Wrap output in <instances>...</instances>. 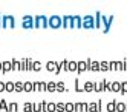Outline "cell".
I'll return each instance as SVG.
<instances>
[{"instance_id": "22", "label": "cell", "mask_w": 127, "mask_h": 112, "mask_svg": "<svg viewBox=\"0 0 127 112\" xmlns=\"http://www.w3.org/2000/svg\"><path fill=\"white\" fill-rule=\"evenodd\" d=\"M64 111H67V112H74V111H75V106L72 105V103H66V105H64Z\"/></svg>"}, {"instance_id": "19", "label": "cell", "mask_w": 127, "mask_h": 112, "mask_svg": "<svg viewBox=\"0 0 127 112\" xmlns=\"http://www.w3.org/2000/svg\"><path fill=\"white\" fill-rule=\"evenodd\" d=\"M46 91H49V92L55 91V83H54V81H49V83H46Z\"/></svg>"}, {"instance_id": "2", "label": "cell", "mask_w": 127, "mask_h": 112, "mask_svg": "<svg viewBox=\"0 0 127 112\" xmlns=\"http://www.w3.org/2000/svg\"><path fill=\"white\" fill-rule=\"evenodd\" d=\"M89 61H90V60H86V61H78V63H77V72H84V71H89Z\"/></svg>"}, {"instance_id": "29", "label": "cell", "mask_w": 127, "mask_h": 112, "mask_svg": "<svg viewBox=\"0 0 127 112\" xmlns=\"http://www.w3.org/2000/svg\"><path fill=\"white\" fill-rule=\"evenodd\" d=\"M40 68H41V64L38 61H34L32 63V71H40Z\"/></svg>"}, {"instance_id": "25", "label": "cell", "mask_w": 127, "mask_h": 112, "mask_svg": "<svg viewBox=\"0 0 127 112\" xmlns=\"http://www.w3.org/2000/svg\"><path fill=\"white\" fill-rule=\"evenodd\" d=\"M25 112H31V111H34V105H31V103H25Z\"/></svg>"}, {"instance_id": "10", "label": "cell", "mask_w": 127, "mask_h": 112, "mask_svg": "<svg viewBox=\"0 0 127 112\" xmlns=\"http://www.w3.org/2000/svg\"><path fill=\"white\" fill-rule=\"evenodd\" d=\"M23 88H25V83H22V81H17V83H14V91H23Z\"/></svg>"}, {"instance_id": "12", "label": "cell", "mask_w": 127, "mask_h": 112, "mask_svg": "<svg viewBox=\"0 0 127 112\" xmlns=\"http://www.w3.org/2000/svg\"><path fill=\"white\" fill-rule=\"evenodd\" d=\"M83 26H86V28H92V26H94V23H92V17H86Z\"/></svg>"}, {"instance_id": "34", "label": "cell", "mask_w": 127, "mask_h": 112, "mask_svg": "<svg viewBox=\"0 0 127 112\" xmlns=\"http://www.w3.org/2000/svg\"><path fill=\"white\" fill-rule=\"evenodd\" d=\"M104 91H112V83L104 81Z\"/></svg>"}, {"instance_id": "38", "label": "cell", "mask_w": 127, "mask_h": 112, "mask_svg": "<svg viewBox=\"0 0 127 112\" xmlns=\"http://www.w3.org/2000/svg\"><path fill=\"white\" fill-rule=\"evenodd\" d=\"M41 111V105H34V112H40Z\"/></svg>"}, {"instance_id": "33", "label": "cell", "mask_w": 127, "mask_h": 112, "mask_svg": "<svg viewBox=\"0 0 127 112\" xmlns=\"http://www.w3.org/2000/svg\"><path fill=\"white\" fill-rule=\"evenodd\" d=\"M124 92H127V81L121 83V94H124Z\"/></svg>"}, {"instance_id": "41", "label": "cell", "mask_w": 127, "mask_h": 112, "mask_svg": "<svg viewBox=\"0 0 127 112\" xmlns=\"http://www.w3.org/2000/svg\"><path fill=\"white\" fill-rule=\"evenodd\" d=\"M0 91H5V83L0 81Z\"/></svg>"}, {"instance_id": "30", "label": "cell", "mask_w": 127, "mask_h": 112, "mask_svg": "<svg viewBox=\"0 0 127 112\" xmlns=\"http://www.w3.org/2000/svg\"><path fill=\"white\" fill-rule=\"evenodd\" d=\"M12 69H15V71H20V63L17 61V60H12Z\"/></svg>"}, {"instance_id": "13", "label": "cell", "mask_w": 127, "mask_h": 112, "mask_svg": "<svg viewBox=\"0 0 127 112\" xmlns=\"http://www.w3.org/2000/svg\"><path fill=\"white\" fill-rule=\"evenodd\" d=\"M94 91H104V81H101V83H94Z\"/></svg>"}, {"instance_id": "32", "label": "cell", "mask_w": 127, "mask_h": 112, "mask_svg": "<svg viewBox=\"0 0 127 112\" xmlns=\"http://www.w3.org/2000/svg\"><path fill=\"white\" fill-rule=\"evenodd\" d=\"M15 108H17V105H15V103H9V105H8V108H6V109L9 111V112H14V111H15Z\"/></svg>"}, {"instance_id": "11", "label": "cell", "mask_w": 127, "mask_h": 112, "mask_svg": "<svg viewBox=\"0 0 127 112\" xmlns=\"http://www.w3.org/2000/svg\"><path fill=\"white\" fill-rule=\"evenodd\" d=\"M112 91H115V92H121V83H120V81L112 83Z\"/></svg>"}, {"instance_id": "8", "label": "cell", "mask_w": 127, "mask_h": 112, "mask_svg": "<svg viewBox=\"0 0 127 112\" xmlns=\"http://www.w3.org/2000/svg\"><path fill=\"white\" fill-rule=\"evenodd\" d=\"M3 22H5V23H3L5 26H14V18H12L11 15H6V17L3 18Z\"/></svg>"}, {"instance_id": "17", "label": "cell", "mask_w": 127, "mask_h": 112, "mask_svg": "<svg viewBox=\"0 0 127 112\" xmlns=\"http://www.w3.org/2000/svg\"><path fill=\"white\" fill-rule=\"evenodd\" d=\"M115 109H116V101H110V103L107 105V111L109 112H115Z\"/></svg>"}, {"instance_id": "37", "label": "cell", "mask_w": 127, "mask_h": 112, "mask_svg": "<svg viewBox=\"0 0 127 112\" xmlns=\"http://www.w3.org/2000/svg\"><path fill=\"white\" fill-rule=\"evenodd\" d=\"M109 69H110V71H116V63H115V61H112L110 64H109Z\"/></svg>"}, {"instance_id": "31", "label": "cell", "mask_w": 127, "mask_h": 112, "mask_svg": "<svg viewBox=\"0 0 127 112\" xmlns=\"http://www.w3.org/2000/svg\"><path fill=\"white\" fill-rule=\"evenodd\" d=\"M116 71H124V61H116Z\"/></svg>"}, {"instance_id": "4", "label": "cell", "mask_w": 127, "mask_h": 112, "mask_svg": "<svg viewBox=\"0 0 127 112\" xmlns=\"http://www.w3.org/2000/svg\"><path fill=\"white\" fill-rule=\"evenodd\" d=\"M12 71V61H3L2 63V72H9Z\"/></svg>"}, {"instance_id": "1", "label": "cell", "mask_w": 127, "mask_h": 112, "mask_svg": "<svg viewBox=\"0 0 127 112\" xmlns=\"http://www.w3.org/2000/svg\"><path fill=\"white\" fill-rule=\"evenodd\" d=\"M48 25L52 26V28H60V26H61V18H60L58 15H52V17L49 18Z\"/></svg>"}, {"instance_id": "26", "label": "cell", "mask_w": 127, "mask_h": 112, "mask_svg": "<svg viewBox=\"0 0 127 112\" xmlns=\"http://www.w3.org/2000/svg\"><path fill=\"white\" fill-rule=\"evenodd\" d=\"M23 91H26V92H31V91H34V88H32V83H25V88H23Z\"/></svg>"}, {"instance_id": "39", "label": "cell", "mask_w": 127, "mask_h": 112, "mask_svg": "<svg viewBox=\"0 0 127 112\" xmlns=\"http://www.w3.org/2000/svg\"><path fill=\"white\" fill-rule=\"evenodd\" d=\"M0 109H6V101H5V100L0 101Z\"/></svg>"}, {"instance_id": "16", "label": "cell", "mask_w": 127, "mask_h": 112, "mask_svg": "<svg viewBox=\"0 0 127 112\" xmlns=\"http://www.w3.org/2000/svg\"><path fill=\"white\" fill-rule=\"evenodd\" d=\"M84 91H86V92L94 91V83H92V81H87V83H84Z\"/></svg>"}, {"instance_id": "20", "label": "cell", "mask_w": 127, "mask_h": 112, "mask_svg": "<svg viewBox=\"0 0 127 112\" xmlns=\"http://www.w3.org/2000/svg\"><path fill=\"white\" fill-rule=\"evenodd\" d=\"M75 111H87V105L77 103V105H75Z\"/></svg>"}, {"instance_id": "3", "label": "cell", "mask_w": 127, "mask_h": 112, "mask_svg": "<svg viewBox=\"0 0 127 112\" xmlns=\"http://www.w3.org/2000/svg\"><path fill=\"white\" fill-rule=\"evenodd\" d=\"M49 26L48 25V18L46 17H43V15H40V17H37L35 18V26Z\"/></svg>"}, {"instance_id": "21", "label": "cell", "mask_w": 127, "mask_h": 112, "mask_svg": "<svg viewBox=\"0 0 127 112\" xmlns=\"http://www.w3.org/2000/svg\"><path fill=\"white\" fill-rule=\"evenodd\" d=\"M46 112H55V103H48L46 105Z\"/></svg>"}, {"instance_id": "23", "label": "cell", "mask_w": 127, "mask_h": 112, "mask_svg": "<svg viewBox=\"0 0 127 112\" xmlns=\"http://www.w3.org/2000/svg\"><path fill=\"white\" fill-rule=\"evenodd\" d=\"M99 71H109V63L107 61L99 63Z\"/></svg>"}, {"instance_id": "40", "label": "cell", "mask_w": 127, "mask_h": 112, "mask_svg": "<svg viewBox=\"0 0 127 112\" xmlns=\"http://www.w3.org/2000/svg\"><path fill=\"white\" fill-rule=\"evenodd\" d=\"M32 88L34 91H38V83H32Z\"/></svg>"}, {"instance_id": "5", "label": "cell", "mask_w": 127, "mask_h": 112, "mask_svg": "<svg viewBox=\"0 0 127 112\" xmlns=\"http://www.w3.org/2000/svg\"><path fill=\"white\" fill-rule=\"evenodd\" d=\"M89 71H94V72H98L99 71V63L98 61H89Z\"/></svg>"}, {"instance_id": "24", "label": "cell", "mask_w": 127, "mask_h": 112, "mask_svg": "<svg viewBox=\"0 0 127 112\" xmlns=\"http://www.w3.org/2000/svg\"><path fill=\"white\" fill-rule=\"evenodd\" d=\"M32 60L31 58H26V71H32Z\"/></svg>"}, {"instance_id": "15", "label": "cell", "mask_w": 127, "mask_h": 112, "mask_svg": "<svg viewBox=\"0 0 127 112\" xmlns=\"http://www.w3.org/2000/svg\"><path fill=\"white\" fill-rule=\"evenodd\" d=\"M5 91H8V92H12V91H14V83H12V81H8V83H5Z\"/></svg>"}, {"instance_id": "43", "label": "cell", "mask_w": 127, "mask_h": 112, "mask_svg": "<svg viewBox=\"0 0 127 112\" xmlns=\"http://www.w3.org/2000/svg\"><path fill=\"white\" fill-rule=\"evenodd\" d=\"M0 71H2V63H0Z\"/></svg>"}, {"instance_id": "18", "label": "cell", "mask_w": 127, "mask_h": 112, "mask_svg": "<svg viewBox=\"0 0 127 112\" xmlns=\"http://www.w3.org/2000/svg\"><path fill=\"white\" fill-rule=\"evenodd\" d=\"M127 108H126V103H116V109L115 111H118V112H124Z\"/></svg>"}, {"instance_id": "14", "label": "cell", "mask_w": 127, "mask_h": 112, "mask_svg": "<svg viewBox=\"0 0 127 112\" xmlns=\"http://www.w3.org/2000/svg\"><path fill=\"white\" fill-rule=\"evenodd\" d=\"M66 88H64V83L63 81H58V83H55V91H58V92H63Z\"/></svg>"}, {"instance_id": "9", "label": "cell", "mask_w": 127, "mask_h": 112, "mask_svg": "<svg viewBox=\"0 0 127 112\" xmlns=\"http://www.w3.org/2000/svg\"><path fill=\"white\" fill-rule=\"evenodd\" d=\"M67 71H69V72L77 71V63H75V61H67Z\"/></svg>"}, {"instance_id": "28", "label": "cell", "mask_w": 127, "mask_h": 112, "mask_svg": "<svg viewBox=\"0 0 127 112\" xmlns=\"http://www.w3.org/2000/svg\"><path fill=\"white\" fill-rule=\"evenodd\" d=\"M72 20H74V18H72L70 15H67V17H64V23H63V25H64V26H70V25H72V23H70Z\"/></svg>"}, {"instance_id": "42", "label": "cell", "mask_w": 127, "mask_h": 112, "mask_svg": "<svg viewBox=\"0 0 127 112\" xmlns=\"http://www.w3.org/2000/svg\"><path fill=\"white\" fill-rule=\"evenodd\" d=\"M124 69H126V71H127V61H126V63H124Z\"/></svg>"}, {"instance_id": "36", "label": "cell", "mask_w": 127, "mask_h": 112, "mask_svg": "<svg viewBox=\"0 0 127 112\" xmlns=\"http://www.w3.org/2000/svg\"><path fill=\"white\" fill-rule=\"evenodd\" d=\"M38 91H46V83H38Z\"/></svg>"}, {"instance_id": "7", "label": "cell", "mask_w": 127, "mask_h": 112, "mask_svg": "<svg viewBox=\"0 0 127 112\" xmlns=\"http://www.w3.org/2000/svg\"><path fill=\"white\" fill-rule=\"evenodd\" d=\"M99 101H98V105L96 103H90V105H87V111H90V112H98L99 111Z\"/></svg>"}, {"instance_id": "6", "label": "cell", "mask_w": 127, "mask_h": 112, "mask_svg": "<svg viewBox=\"0 0 127 112\" xmlns=\"http://www.w3.org/2000/svg\"><path fill=\"white\" fill-rule=\"evenodd\" d=\"M23 26H25V28H32V26H34V23H32V17L26 15V17L23 18Z\"/></svg>"}, {"instance_id": "27", "label": "cell", "mask_w": 127, "mask_h": 112, "mask_svg": "<svg viewBox=\"0 0 127 112\" xmlns=\"http://www.w3.org/2000/svg\"><path fill=\"white\" fill-rule=\"evenodd\" d=\"M64 105H66V103H57V105H55V111L63 112V111H64Z\"/></svg>"}, {"instance_id": "35", "label": "cell", "mask_w": 127, "mask_h": 112, "mask_svg": "<svg viewBox=\"0 0 127 112\" xmlns=\"http://www.w3.org/2000/svg\"><path fill=\"white\" fill-rule=\"evenodd\" d=\"M20 71H26V58L20 61Z\"/></svg>"}]
</instances>
